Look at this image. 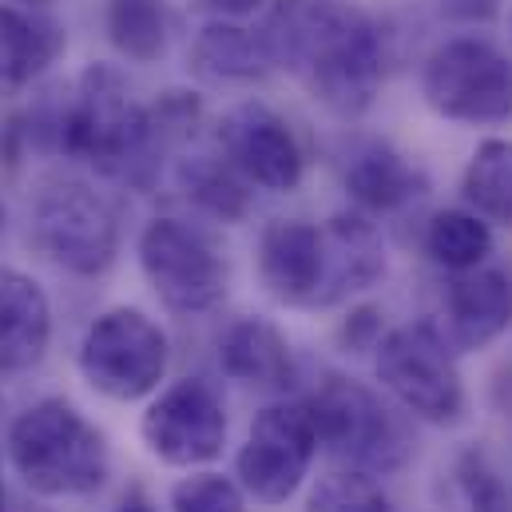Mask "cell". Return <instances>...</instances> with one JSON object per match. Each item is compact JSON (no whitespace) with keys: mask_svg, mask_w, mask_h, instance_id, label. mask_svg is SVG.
<instances>
[{"mask_svg":"<svg viewBox=\"0 0 512 512\" xmlns=\"http://www.w3.org/2000/svg\"><path fill=\"white\" fill-rule=\"evenodd\" d=\"M56 135L64 155L131 187L151 183V171L163 151L151 128V112L135 100L124 72L112 64H88L76 76Z\"/></svg>","mask_w":512,"mask_h":512,"instance_id":"7a4b0ae2","label":"cell"},{"mask_svg":"<svg viewBox=\"0 0 512 512\" xmlns=\"http://www.w3.org/2000/svg\"><path fill=\"white\" fill-rule=\"evenodd\" d=\"M437 4H441L445 16L469 20V24H485V20H493L505 8V0H437Z\"/></svg>","mask_w":512,"mask_h":512,"instance_id":"83f0119b","label":"cell"},{"mask_svg":"<svg viewBox=\"0 0 512 512\" xmlns=\"http://www.w3.org/2000/svg\"><path fill=\"white\" fill-rule=\"evenodd\" d=\"M219 147L223 159L255 187L266 191H294L306 175V155L290 124L266 104H235L219 120Z\"/></svg>","mask_w":512,"mask_h":512,"instance_id":"7c38bea8","label":"cell"},{"mask_svg":"<svg viewBox=\"0 0 512 512\" xmlns=\"http://www.w3.org/2000/svg\"><path fill=\"white\" fill-rule=\"evenodd\" d=\"M310 512H393L385 493L374 485V477L366 473H330L318 481L314 497H310Z\"/></svg>","mask_w":512,"mask_h":512,"instance_id":"d4e9b609","label":"cell"},{"mask_svg":"<svg viewBox=\"0 0 512 512\" xmlns=\"http://www.w3.org/2000/svg\"><path fill=\"white\" fill-rule=\"evenodd\" d=\"M64 48L60 28L36 8L0 0V96L24 92Z\"/></svg>","mask_w":512,"mask_h":512,"instance_id":"ac0fdd59","label":"cell"},{"mask_svg":"<svg viewBox=\"0 0 512 512\" xmlns=\"http://www.w3.org/2000/svg\"><path fill=\"white\" fill-rule=\"evenodd\" d=\"M509 28H512V16H509Z\"/></svg>","mask_w":512,"mask_h":512,"instance_id":"e575fe53","label":"cell"},{"mask_svg":"<svg viewBox=\"0 0 512 512\" xmlns=\"http://www.w3.org/2000/svg\"><path fill=\"white\" fill-rule=\"evenodd\" d=\"M120 512H155V509H151V505H147V501L135 493V497H128V501L120 505Z\"/></svg>","mask_w":512,"mask_h":512,"instance_id":"f546056e","label":"cell"},{"mask_svg":"<svg viewBox=\"0 0 512 512\" xmlns=\"http://www.w3.org/2000/svg\"><path fill=\"white\" fill-rule=\"evenodd\" d=\"M326 239V290L322 310L370 290L385 274L382 231L366 215H334L322 223Z\"/></svg>","mask_w":512,"mask_h":512,"instance_id":"2e32d148","label":"cell"},{"mask_svg":"<svg viewBox=\"0 0 512 512\" xmlns=\"http://www.w3.org/2000/svg\"><path fill=\"white\" fill-rule=\"evenodd\" d=\"M4 4H20V8H36V12H40V8H48L52 0H4Z\"/></svg>","mask_w":512,"mask_h":512,"instance_id":"4dcf8cb0","label":"cell"},{"mask_svg":"<svg viewBox=\"0 0 512 512\" xmlns=\"http://www.w3.org/2000/svg\"><path fill=\"white\" fill-rule=\"evenodd\" d=\"M52 342V302L44 286L12 266H0V374L40 366Z\"/></svg>","mask_w":512,"mask_h":512,"instance_id":"9a60e30c","label":"cell"},{"mask_svg":"<svg viewBox=\"0 0 512 512\" xmlns=\"http://www.w3.org/2000/svg\"><path fill=\"white\" fill-rule=\"evenodd\" d=\"M425 255L433 258L437 266L461 274V270H473V266H481L485 258L493 255V235L481 223V215L441 211L425 227Z\"/></svg>","mask_w":512,"mask_h":512,"instance_id":"cb8c5ba5","label":"cell"},{"mask_svg":"<svg viewBox=\"0 0 512 512\" xmlns=\"http://www.w3.org/2000/svg\"><path fill=\"white\" fill-rule=\"evenodd\" d=\"M191 68L215 84H251L274 68V56L262 32L235 20H215L195 36Z\"/></svg>","mask_w":512,"mask_h":512,"instance_id":"ffe728a7","label":"cell"},{"mask_svg":"<svg viewBox=\"0 0 512 512\" xmlns=\"http://www.w3.org/2000/svg\"><path fill=\"white\" fill-rule=\"evenodd\" d=\"M258 278L282 306L322 310L326 290V239L322 223L274 219L258 235Z\"/></svg>","mask_w":512,"mask_h":512,"instance_id":"4fadbf2b","label":"cell"},{"mask_svg":"<svg viewBox=\"0 0 512 512\" xmlns=\"http://www.w3.org/2000/svg\"><path fill=\"white\" fill-rule=\"evenodd\" d=\"M378 382L421 421L457 425L465 417V385L453 362V346L429 322H409L389 330L374 346Z\"/></svg>","mask_w":512,"mask_h":512,"instance_id":"52a82bcc","label":"cell"},{"mask_svg":"<svg viewBox=\"0 0 512 512\" xmlns=\"http://www.w3.org/2000/svg\"><path fill=\"white\" fill-rule=\"evenodd\" d=\"M457 481H461L473 512H512V497L505 481L497 477V469L481 453H465L457 461Z\"/></svg>","mask_w":512,"mask_h":512,"instance_id":"4316f807","label":"cell"},{"mask_svg":"<svg viewBox=\"0 0 512 512\" xmlns=\"http://www.w3.org/2000/svg\"><path fill=\"white\" fill-rule=\"evenodd\" d=\"M80 374L112 401H139L167 374V334L135 306L100 314L80 342Z\"/></svg>","mask_w":512,"mask_h":512,"instance_id":"ba28073f","label":"cell"},{"mask_svg":"<svg viewBox=\"0 0 512 512\" xmlns=\"http://www.w3.org/2000/svg\"><path fill=\"white\" fill-rule=\"evenodd\" d=\"M469 207L512 231V139H485L461 179Z\"/></svg>","mask_w":512,"mask_h":512,"instance_id":"7402d4cb","label":"cell"},{"mask_svg":"<svg viewBox=\"0 0 512 512\" xmlns=\"http://www.w3.org/2000/svg\"><path fill=\"white\" fill-rule=\"evenodd\" d=\"M175 512H247L243 489L223 473H195L171 489Z\"/></svg>","mask_w":512,"mask_h":512,"instance_id":"484cf974","label":"cell"},{"mask_svg":"<svg viewBox=\"0 0 512 512\" xmlns=\"http://www.w3.org/2000/svg\"><path fill=\"white\" fill-rule=\"evenodd\" d=\"M139 270L175 314H203L227 294V258L179 219H151L139 231Z\"/></svg>","mask_w":512,"mask_h":512,"instance_id":"9c48e42d","label":"cell"},{"mask_svg":"<svg viewBox=\"0 0 512 512\" xmlns=\"http://www.w3.org/2000/svg\"><path fill=\"white\" fill-rule=\"evenodd\" d=\"M8 461L40 497H84L112 473L108 437L64 397H44L8 425Z\"/></svg>","mask_w":512,"mask_h":512,"instance_id":"3957f363","label":"cell"},{"mask_svg":"<svg viewBox=\"0 0 512 512\" xmlns=\"http://www.w3.org/2000/svg\"><path fill=\"white\" fill-rule=\"evenodd\" d=\"M32 243L60 270L96 278L120 255V219L88 183L48 179L32 199Z\"/></svg>","mask_w":512,"mask_h":512,"instance_id":"8992f818","label":"cell"},{"mask_svg":"<svg viewBox=\"0 0 512 512\" xmlns=\"http://www.w3.org/2000/svg\"><path fill=\"white\" fill-rule=\"evenodd\" d=\"M175 175H179V187L187 191V199L223 223H239L251 207L247 179L219 155H187V159H179Z\"/></svg>","mask_w":512,"mask_h":512,"instance_id":"44dd1931","label":"cell"},{"mask_svg":"<svg viewBox=\"0 0 512 512\" xmlns=\"http://www.w3.org/2000/svg\"><path fill=\"white\" fill-rule=\"evenodd\" d=\"M0 512H8L4 509V473H0Z\"/></svg>","mask_w":512,"mask_h":512,"instance_id":"1f68e13d","label":"cell"},{"mask_svg":"<svg viewBox=\"0 0 512 512\" xmlns=\"http://www.w3.org/2000/svg\"><path fill=\"white\" fill-rule=\"evenodd\" d=\"M314 453L318 429L306 401H274L255 417L235 469L258 505H286L302 489Z\"/></svg>","mask_w":512,"mask_h":512,"instance_id":"30bf717a","label":"cell"},{"mask_svg":"<svg viewBox=\"0 0 512 512\" xmlns=\"http://www.w3.org/2000/svg\"><path fill=\"white\" fill-rule=\"evenodd\" d=\"M108 40L135 64H155L167 52V8L163 0H108Z\"/></svg>","mask_w":512,"mask_h":512,"instance_id":"603a6c76","label":"cell"},{"mask_svg":"<svg viewBox=\"0 0 512 512\" xmlns=\"http://www.w3.org/2000/svg\"><path fill=\"white\" fill-rule=\"evenodd\" d=\"M219 366L227 378L258 389H282L294 382V358L282 330L266 318H239L219 342Z\"/></svg>","mask_w":512,"mask_h":512,"instance_id":"d6986e66","label":"cell"},{"mask_svg":"<svg viewBox=\"0 0 512 512\" xmlns=\"http://www.w3.org/2000/svg\"><path fill=\"white\" fill-rule=\"evenodd\" d=\"M342 179L350 199L366 211H401L429 191V175L385 139H362L350 151Z\"/></svg>","mask_w":512,"mask_h":512,"instance_id":"e0dca14e","label":"cell"},{"mask_svg":"<svg viewBox=\"0 0 512 512\" xmlns=\"http://www.w3.org/2000/svg\"><path fill=\"white\" fill-rule=\"evenodd\" d=\"M274 64L334 116H366L382 92L385 44L370 12L350 0H278L262 28Z\"/></svg>","mask_w":512,"mask_h":512,"instance_id":"6da1fadb","label":"cell"},{"mask_svg":"<svg viewBox=\"0 0 512 512\" xmlns=\"http://www.w3.org/2000/svg\"><path fill=\"white\" fill-rule=\"evenodd\" d=\"M262 0H199V8H207L215 20H239L251 16Z\"/></svg>","mask_w":512,"mask_h":512,"instance_id":"f1b7e54d","label":"cell"},{"mask_svg":"<svg viewBox=\"0 0 512 512\" xmlns=\"http://www.w3.org/2000/svg\"><path fill=\"white\" fill-rule=\"evenodd\" d=\"M0 227H4V207H0Z\"/></svg>","mask_w":512,"mask_h":512,"instance_id":"d6a6232c","label":"cell"},{"mask_svg":"<svg viewBox=\"0 0 512 512\" xmlns=\"http://www.w3.org/2000/svg\"><path fill=\"white\" fill-rule=\"evenodd\" d=\"M512 326V278L493 266L453 274L445 286V342L457 350H485Z\"/></svg>","mask_w":512,"mask_h":512,"instance_id":"5bb4252c","label":"cell"},{"mask_svg":"<svg viewBox=\"0 0 512 512\" xmlns=\"http://www.w3.org/2000/svg\"><path fill=\"white\" fill-rule=\"evenodd\" d=\"M227 405L223 393L203 378H183L167 385L139 421V437L147 453L163 465L191 469L207 465L227 445Z\"/></svg>","mask_w":512,"mask_h":512,"instance_id":"8fae6325","label":"cell"},{"mask_svg":"<svg viewBox=\"0 0 512 512\" xmlns=\"http://www.w3.org/2000/svg\"><path fill=\"white\" fill-rule=\"evenodd\" d=\"M306 409L314 417L318 445H326L354 473L382 477V473L401 469L409 461V453H413L405 421L385 405L370 385L330 374L314 389Z\"/></svg>","mask_w":512,"mask_h":512,"instance_id":"277c9868","label":"cell"},{"mask_svg":"<svg viewBox=\"0 0 512 512\" xmlns=\"http://www.w3.org/2000/svg\"><path fill=\"white\" fill-rule=\"evenodd\" d=\"M421 96L449 124H505L512 120V60L481 36L445 40L425 60Z\"/></svg>","mask_w":512,"mask_h":512,"instance_id":"5b68a950","label":"cell"},{"mask_svg":"<svg viewBox=\"0 0 512 512\" xmlns=\"http://www.w3.org/2000/svg\"><path fill=\"white\" fill-rule=\"evenodd\" d=\"M28 512H44V509H28Z\"/></svg>","mask_w":512,"mask_h":512,"instance_id":"836d02e7","label":"cell"}]
</instances>
